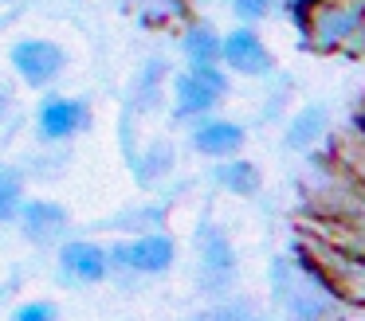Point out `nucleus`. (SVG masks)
Returning <instances> with one entry per match:
<instances>
[{
  "instance_id": "obj_4",
  "label": "nucleus",
  "mask_w": 365,
  "mask_h": 321,
  "mask_svg": "<svg viewBox=\"0 0 365 321\" xmlns=\"http://www.w3.org/2000/svg\"><path fill=\"white\" fill-rule=\"evenodd\" d=\"M110 255L118 266H130V270H142V274H161V270L173 266L177 247H173L169 235H142V239H134V243H118Z\"/></svg>"
},
{
  "instance_id": "obj_3",
  "label": "nucleus",
  "mask_w": 365,
  "mask_h": 321,
  "mask_svg": "<svg viewBox=\"0 0 365 321\" xmlns=\"http://www.w3.org/2000/svg\"><path fill=\"white\" fill-rule=\"evenodd\" d=\"M63 63H67V55L56 43H48V39H24V43L12 47V67H16V75L28 86L51 83L63 70Z\"/></svg>"
},
{
  "instance_id": "obj_5",
  "label": "nucleus",
  "mask_w": 365,
  "mask_h": 321,
  "mask_svg": "<svg viewBox=\"0 0 365 321\" xmlns=\"http://www.w3.org/2000/svg\"><path fill=\"white\" fill-rule=\"evenodd\" d=\"M200 282H205L208 294H224L236 282V255L220 231L200 235Z\"/></svg>"
},
{
  "instance_id": "obj_9",
  "label": "nucleus",
  "mask_w": 365,
  "mask_h": 321,
  "mask_svg": "<svg viewBox=\"0 0 365 321\" xmlns=\"http://www.w3.org/2000/svg\"><path fill=\"white\" fill-rule=\"evenodd\" d=\"M20 219H24V235L36 243L59 239L63 227H67V211L59 208V204H48V200H28L24 211H20Z\"/></svg>"
},
{
  "instance_id": "obj_6",
  "label": "nucleus",
  "mask_w": 365,
  "mask_h": 321,
  "mask_svg": "<svg viewBox=\"0 0 365 321\" xmlns=\"http://www.w3.org/2000/svg\"><path fill=\"white\" fill-rule=\"evenodd\" d=\"M224 63L232 70H240V75H267L271 70V55L252 28H240L232 36H224Z\"/></svg>"
},
{
  "instance_id": "obj_15",
  "label": "nucleus",
  "mask_w": 365,
  "mask_h": 321,
  "mask_svg": "<svg viewBox=\"0 0 365 321\" xmlns=\"http://www.w3.org/2000/svg\"><path fill=\"white\" fill-rule=\"evenodd\" d=\"M12 321H59V310L51 302H24L12 313Z\"/></svg>"
},
{
  "instance_id": "obj_8",
  "label": "nucleus",
  "mask_w": 365,
  "mask_h": 321,
  "mask_svg": "<svg viewBox=\"0 0 365 321\" xmlns=\"http://www.w3.org/2000/svg\"><path fill=\"white\" fill-rule=\"evenodd\" d=\"M59 266L75 282H103L106 266H110V255L103 247H95V243H67L59 251Z\"/></svg>"
},
{
  "instance_id": "obj_2",
  "label": "nucleus",
  "mask_w": 365,
  "mask_h": 321,
  "mask_svg": "<svg viewBox=\"0 0 365 321\" xmlns=\"http://www.w3.org/2000/svg\"><path fill=\"white\" fill-rule=\"evenodd\" d=\"M228 90V78L220 75L216 67H192L177 78L173 86V98H177V114H205L212 110L216 102L224 98Z\"/></svg>"
},
{
  "instance_id": "obj_11",
  "label": "nucleus",
  "mask_w": 365,
  "mask_h": 321,
  "mask_svg": "<svg viewBox=\"0 0 365 321\" xmlns=\"http://www.w3.org/2000/svg\"><path fill=\"white\" fill-rule=\"evenodd\" d=\"M185 55L192 59V67H212L224 55V43H220V36L208 31V28H189V36H185Z\"/></svg>"
},
{
  "instance_id": "obj_1",
  "label": "nucleus",
  "mask_w": 365,
  "mask_h": 321,
  "mask_svg": "<svg viewBox=\"0 0 365 321\" xmlns=\"http://www.w3.org/2000/svg\"><path fill=\"white\" fill-rule=\"evenodd\" d=\"M299 263L307 266V274L322 290H330L338 298H349V302H365V258L361 255L314 243V247L299 251Z\"/></svg>"
},
{
  "instance_id": "obj_10",
  "label": "nucleus",
  "mask_w": 365,
  "mask_h": 321,
  "mask_svg": "<svg viewBox=\"0 0 365 321\" xmlns=\"http://www.w3.org/2000/svg\"><path fill=\"white\" fill-rule=\"evenodd\" d=\"M192 145L208 157H232L244 145V130H240L236 122H205L192 133Z\"/></svg>"
},
{
  "instance_id": "obj_13",
  "label": "nucleus",
  "mask_w": 365,
  "mask_h": 321,
  "mask_svg": "<svg viewBox=\"0 0 365 321\" xmlns=\"http://www.w3.org/2000/svg\"><path fill=\"white\" fill-rule=\"evenodd\" d=\"M322 130H326V110L322 106H307L291 122V130H287V145H291V149H307Z\"/></svg>"
},
{
  "instance_id": "obj_7",
  "label": "nucleus",
  "mask_w": 365,
  "mask_h": 321,
  "mask_svg": "<svg viewBox=\"0 0 365 321\" xmlns=\"http://www.w3.org/2000/svg\"><path fill=\"white\" fill-rule=\"evenodd\" d=\"M87 125V106L79 98H48L40 106V133L48 141H63Z\"/></svg>"
},
{
  "instance_id": "obj_14",
  "label": "nucleus",
  "mask_w": 365,
  "mask_h": 321,
  "mask_svg": "<svg viewBox=\"0 0 365 321\" xmlns=\"http://www.w3.org/2000/svg\"><path fill=\"white\" fill-rule=\"evenodd\" d=\"M20 177L12 169H4V177H0V216L4 219H16L20 216Z\"/></svg>"
},
{
  "instance_id": "obj_16",
  "label": "nucleus",
  "mask_w": 365,
  "mask_h": 321,
  "mask_svg": "<svg viewBox=\"0 0 365 321\" xmlns=\"http://www.w3.org/2000/svg\"><path fill=\"white\" fill-rule=\"evenodd\" d=\"M169 157H173V153H169V145H161V149H153V153H150V161H158V177H165V172H169ZM138 177L150 184V180H153V164L138 169Z\"/></svg>"
},
{
  "instance_id": "obj_12",
  "label": "nucleus",
  "mask_w": 365,
  "mask_h": 321,
  "mask_svg": "<svg viewBox=\"0 0 365 321\" xmlns=\"http://www.w3.org/2000/svg\"><path fill=\"white\" fill-rule=\"evenodd\" d=\"M216 180L236 196H252L255 188H259V169H255L252 161H224L220 169H216Z\"/></svg>"
},
{
  "instance_id": "obj_17",
  "label": "nucleus",
  "mask_w": 365,
  "mask_h": 321,
  "mask_svg": "<svg viewBox=\"0 0 365 321\" xmlns=\"http://www.w3.org/2000/svg\"><path fill=\"white\" fill-rule=\"evenodd\" d=\"M271 4H275V0H236V16L240 20H259Z\"/></svg>"
}]
</instances>
